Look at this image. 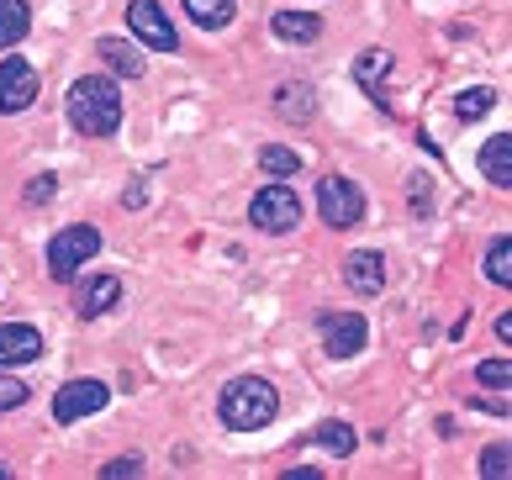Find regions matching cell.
Wrapping results in <instances>:
<instances>
[{"label": "cell", "mask_w": 512, "mask_h": 480, "mask_svg": "<svg viewBox=\"0 0 512 480\" xmlns=\"http://www.w3.org/2000/svg\"><path fill=\"white\" fill-rule=\"evenodd\" d=\"M53 185H59L53 175H37V180L27 185V201H32V206H48V201H53Z\"/></svg>", "instance_id": "4316f807"}, {"label": "cell", "mask_w": 512, "mask_h": 480, "mask_svg": "<svg viewBox=\"0 0 512 480\" xmlns=\"http://www.w3.org/2000/svg\"><path fill=\"white\" fill-rule=\"evenodd\" d=\"M275 106H280V117L307 122L317 101H312V90H307V85H280V90H275Z\"/></svg>", "instance_id": "d6986e66"}, {"label": "cell", "mask_w": 512, "mask_h": 480, "mask_svg": "<svg viewBox=\"0 0 512 480\" xmlns=\"http://www.w3.org/2000/svg\"><path fill=\"white\" fill-rule=\"evenodd\" d=\"M344 280L359 296H381L386 291V259L370 254V248H354V254L344 259Z\"/></svg>", "instance_id": "30bf717a"}, {"label": "cell", "mask_w": 512, "mask_h": 480, "mask_svg": "<svg viewBox=\"0 0 512 480\" xmlns=\"http://www.w3.org/2000/svg\"><path fill=\"white\" fill-rule=\"evenodd\" d=\"M270 27H275L280 43H317V37H322V22L312 11H275Z\"/></svg>", "instance_id": "9a60e30c"}, {"label": "cell", "mask_w": 512, "mask_h": 480, "mask_svg": "<svg viewBox=\"0 0 512 480\" xmlns=\"http://www.w3.org/2000/svg\"><path fill=\"white\" fill-rule=\"evenodd\" d=\"M249 222L259 227V233H291V227L301 222V196L291 190V180L286 185H264L254 196V206H249Z\"/></svg>", "instance_id": "3957f363"}, {"label": "cell", "mask_w": 512, "mask_h": 480, "mask_svg": "<svg viewBox=\"0 0 512 480\" xmlns=\"http://www.w3.org/2000/svg\"><path fill=\"white\" fill-rule=\"evenodd\" d=\"M117 301H122V280H117V275H96V280L80 285V317H85V322H96V317L111 312Z\"/></svg>", "instance_id": "4fadbf2b"}, {"label": "cell", "mask_w": 512, "mask_h": 480, "mask_svg": "<svg viewBox=\"0 0 512 480\" xmlns=\"http://www.w3.org/2000/svg\"><path fill=\"white\" fill-rule=\"evenodd\" d=\"M312 444H317V449H328L333 459H349L359 438H354V428H349V422H322V428L312 433Z\"/></svg>", "instance_id": "ac0fdd59"}, {"label": "cell", "mask_w": 512, "mask_h": 480, "mask_svg": "<svg viewBox=\"0 0 512 480\" xmlns=\"http://www.w3.org/2000/svg\"><path fill=\"white\" fill-rule=\"evenodd\" d=\"M317 211L328 227H354L365 217V196H359V185L344 180V175H322L317 180Z\"/></svg>", "instance_id": "5b68a950"}, {"label": "cell", "mask_w": 512, "mask_h": 480, "mask_svg": "<svg viewBox=\"0 0 512 480\" xmlns=\"http://www.w3.org/2000/svg\"><path fill=\"white\" fill-rule=\"evenodd\" d=\"M106 480H117V475H143V459L138 454H127V459H111V465L101 470Z\"/></svg>", "instance_id": "83f0119b"}, {"label": "cell", "mask_w": 512, "mask_h": 480, "mask_svg": "<svg viewBox=\"0 0 512 480\" xmlns=\"http://www.w3.org/2000/svg\"><path fill=\"white\" fill-rule=\"evenodd\" d=\"M22 401H27V380L0 375V412H6V407H22Z\"/></svg>", "instance_id": "d4e9b609"}, {"label": "cell", "mask_w": 512, "mask_h": 480, "mask_svg": "<svg viewBox=\"0 0 512 480\" xmlns=\"http://www.w3.org/2000/svg\"><path fill=\"white\" fill-rule=\"evenodd\" d=\"M185 11H191V22H201V27L233 22V0H185Z\"/></svg>", "instance_id": "7402d4cb"}, {"label": "cell", "mask_w": 512, "mask_h": 480, "mask_svg": "<svg viewBox=\"0 0 512 480\" xmlns=\"http://www.w3.org/2000/svg\"><path fill=\"white\" fill-rule=\"evenodd\" d=\"M486 280L512 285V243H507V238L491 243V254H486Z\"/></svg>", "instance_id": "603a6c76"}, {"label": "cell", "mask_w": 512, "mask_h": 480, "mask_svg": "<svg viewBox=\"0 0 512 480\" xmlns=\"http://www.w3.org/2000/svg\"><path fill=\"white\" fill-rule=\"evenodd\" d=\"M481 169H486V180H497V190H512V132H497L481 148Z\"/></svg>", "instance_id": "5bb4252c"}, {"label": "cell", "mask_w": 512, "mask_h": 480, "mask_svg": "<svg viewBox=\"0 0 512 480\" xmlns=\"http://www.w3.org/2000/svg\"><path fill=\"white\" fill-rule=\"evenodd\" d=\"M64 111H69L74 132H85V138H106V132H117V122H122V95H117V85H111L106 74H85V80L69 85Z\"/></svg>", "instance_id": "6da1fadb"}, {"label": "cell", "mask_w": 512, "mask_h": 480, "mask_svg": "<svg viewBox=\"0 0 512 480\" xmlns=\"http://www.w3.org/2000/svg\"><path fill=\"white\" fill-rule=\"evenodd\" d=\"M386 69H391V53H386V48H370V53H359V59H354V80L375 95V106H381V111H391V95H386Z\"/></svg>", "instance_id": "7c38bea8"}, {"label": "cell", "mask_w": 512, "mask_h": 480, "mask_svg": "<svg viewBox=\"0 0 512 480\" xmlns=\"http://www.w3.org/2000/svg\"><path fill=\"white\" fill-rule=\"evenodd\" d=\"M476 375H481V386H497V391L512 386V364H507V359H486Z\"/></svg>", "instance_id": "cb8c5ba5"}, {"label": "cell", "mask_w": 512, "mask_h": 480, "mask_svg": "<svg viewBox=\"0 0 512 480\" xmlns=\"http://www.w3.org/2000/svg\"><path fill=\"white\" fill-rule=\"evenodd\" d=\"M454 111H460V122H481L486 111H497V90L481 85V90H465V95H454Z\"/></svg>", "instance_id": "ffe728a7"}, {"label": "cell", "mask_w": 512, "mask_h": 480, "mask_svg": "<svg viewBox=\"0 0 512 480\" xmlns=\"http://www.w3.org/2000/svg\"><path fill=\"white\" fill-rule=\"evenodd\" d=\"M217 412L233 433H254V428H270L275 412H280V396L270 380L259 375H243V380H227L222 396H217Z\"/></svg>", "instance_id": "7a4b0ae2"}, {"label": "cell", "mask_w": 512, "mask_h": 480, "mask_svg": "<svg viewBox=\"0 0 512 480\" xmlns=\"http://www.w3.org/2000/svg\"><path fill=\"white\" fill-rule=\"evenodd\" d=\"M259 164H264V175H275V180H291L296 169H301V153L296 148H280V143H270L259 153Z\"/></svg>", "instance_id": "44dd1931"}, {"label": "cell", "mask_w": 512, "mask_h": 480, "mask_svg": "<svg viewBox=\"0 0 512 480\" xmlns=\"http://www.w3.org/2000/svg\"><path fill=\"white\" fill-rule=\"evenodd\" d=\"M43 354V333L27 328V322H6L0 328V364H32Z\"/></svg>", "instance_id": "8fae6325"}, {"label": "cell", "mask_w": 512, "mask_h": 480, "mask_svg": "<svg viewBox=\"0 0 512 480\" xmlns=\"http://www.w3.org/2000/svg\"><path fill=\"white\" fill-rule=\"evenodd\" d=\"M507 470H512V465H507V449H502V444L481 454V475H486V480H507Z\"/></svg>", "instance_id": "484cf974"}, {"label": "cell", "mask_w": 512, "mask_h": 480, "mask_svg": "<svg viewBox=\"0 0 512 480\" xmlns=\"http://www.w3.org/2000/svg\"><path fill=\"white\" fill-rule=\"evenodd\" d=\"M0 475H6V465H0Z\"/></svg>", "instance_id": "f546056e"}, {"label": "cell", "mask_w": 512, "mask_h": 480, "mask_svg": "<svg viewBox=\"0 0 512 480\" xmlns=\"http://www.w3.org/2000/svg\"><path fill=\"white\" fill-rule=\"evenodd\" d=\"M37 101V69L27 59H6L0 64V111L16 117V111H27Z\"/></svg>", "instance_id": "ba28073f"}, {"label": "cell", "mask_w": 512, "mask_h": 480, "mask_svg": "<svg viewBox=\"0 0 512 480\" xmlns=\"http://www.w3.org/2000/svg\"><path fill=\"white\" fill-rule=\"evenodd\" d=\"M365 343H370V322L359 312H333L322 322V349H328V359H354Z\"/></svg>", "instance_id": "52a82bcc"}, {"label": "cell", "mask_w": 512, "mask_h": 480, "mask_svg": "<svg viewBox=\"0 0 512 480\" xmlns=\"http://www.w3.org/2000/svg\"><path fill=\"white\" fill-rule=\"evenodd\" d=\"M32 32V6L27 0H0V48H16Z\"/></svg>", "instance_id": "2e32d148"}, {"label": "cell", "mask_w": 512, "mask_h": 480, "mask_svg": "<svg viewBox=\"0 0 512 480\" xmlns=\"http://www.w3.org/2000/svg\"><path fill=\"white\" fill-rule=\"evenodd\" d=\"M127 27H132L138 43L159 48V53H175L180 48V32L169 27V16H164L159 0H132V6H127Z\"/></svg>", "instance_id": "8992f818"}, {"label": "cell", "mask_w": 512, "mask_h": 480, "mask_svg": "<svg viewBox=\"0 0 512 480\" xmlns=\"http://www.w3.org/2000/svg\"><path fill=\"white\" fill-rule=\"evenodd\" d=\"M96 248H101V233H96L90 222L64 227V233L48 243V270H53V280H74V270H80L85 259H96Z\"/></svg>", "instance_id": "277c9868"}, {"label": "cell", "mask_w": 512, "mask_h": 480, "mask_svg": "<svg viewBox=\"0 0 512 480\" xmlns=\"http://www.w3.org/2000/svg\"><path fill=\"white\" fill-rule=\"evenodd\" d=\"M407 190H417V196H412V201H417V211H428V180H412Z\"/></svg>", "instance_id": "f1b7e54d"}, {"label": "cell", "mask_w": 512, "mask_h": 480, "mask_svg": "<svg viewBox=\"0 0 512 480\" xmlns=\"http://www.w3.org/2000/svg\"><path fill=\"white\" fill-rule=\"evenodd\" d=\"M101 59L117 69L122 80H138V74H143V53L132 43H122V37H101Z\"/></svg>", "instance_id": "e0dca14e"}, {"label": "cell", "mask_w": 512, "mask_h": 480, "mask_svg": "<svg viewBox=\"0 0 512 480\" xmlns=\"http://www.w3.org/2000/svg\"><path fill=\"white\" fill-rule=\"evenodd\" d=\"M106 401H111V391L101 386V380H69V386L53 396V417H59V422H74V417L101 412Z\"/></svg>", "instance_id": "9c48e42d"}]
</instances>
